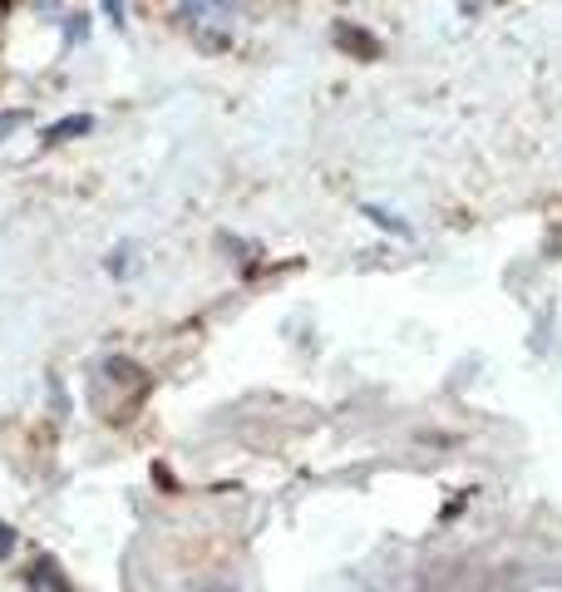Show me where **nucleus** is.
Wrapping results in <instances>:
<instances>
[{"label": "nucleus", "instance_id": "1", "mask_svg": "<svg viewBox=\"0 0 562 592\" xmlns=\"http://www.w3.org/2000/svg\"><path fill=\"white\" fill-rule=\"evenodd\" d=\"M178 20H183L193 35H203V25H227L232 20V0H178ZM227 35V30H222Z\"/></svg>", "mask_w": 562, "mask_h": 592}, {"label": "nucleus", "instance_id": "2", "mask_svg": "<svg viewBox=\"0 0 562 592\" xmlns=\"http://www.w3.org/2000/svg\"><path fill=\"white\" fill-rule=\"evenodd\" d=\"M331 40H336V45H341L351 60H375V55H380V40H375V35H365V30L351 25V20H336Z\"/></svg>", "mask_w": 562, "mask_h": 592}, {"label": "nucleus", "instance_id": "3", "mask_svg": "<svg viewBox=\"0 0 562 592\" xmlns=\"http://www.w3.org/2000/svg\"><path fill=\"white\" fill-rule=\"evenodd\" d=\"M20 578H25V588H30V592H70L65 573H60V563H55V558H50V553H40L35 563H30Z\"/></svg>", "mask_w": 562, "mask_h": 592}, {"label": "nucleus", "instance_id": "4", "mask_svg": "<svg viewBox=\"0 0 562 592\" xmlns=\"http://www.w3.org/2000/svg\"><path fill=\"white\" fill-rule=\"evenodd\" d=\"M79 134H94V114H70V119H55L45 134H40V144H45V148H55V144L79 139Z\"/></svg>", "mask_w": 562, "mask_h": 592}, {"label": "nucleus", "instance_id": "5", "mask_svg": "<svg viewBox=\"0 0 562 592\" xmlns=\"http://www.w3.org/2000/svg\"><path fill=\"white\" fill-rule=\"evenodd\" d=\"M15 543H20V538H15V528H10V524H0V563H6V558L15 553Z\"/></svg>", "mask_w": 562, "mask_h": 592}, {"label": "nucleus", "instance_id": "6", "mask_svg": "<svg viewBox=\"0 0 562 592\" xmlns=\"http://www.w3.org/2000/svg\"><path fill=\"white\" fill-rule=\"evenodd\" d=\"M365 218H375L380 228H390V232H400V237H405V228L395 222V213H380V208H365Z\"/></svg>", "mask_w": 562, "mask_h": 592}, {"label": "nucleus", "instance_id": "7", "mask_svg": "<svg viewBox=\"0 0 562 592\" xmlns=\"http://www.w3.org/2000/svg\"><path fill=\"white\" fill-rule=\"evenodd\" d=\"M10 129H20V114H15V109H6V114H0V139H6Z\"/></svg>", "mask_w": 562, "mask_h": 592}]
</instances>
